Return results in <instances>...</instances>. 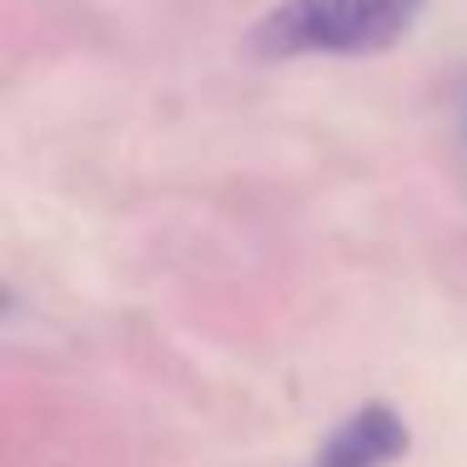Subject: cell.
Returning <instances> with one entry per match:
<instances>
[{
    "mask_svg": "<svg viewBox=\"0 0 467 467\" xmlns=\"http://www.w3.org/2000/svg\"><path fill=\"white\" fill-rule=\"evenodd\" d=\"M427 0H282L252 31L256 56L296 61V56H377L392 51Z\"/></svg>",
    "mask_w": 467,
    "mask_h": 467,
    "instance_id": "6da1fadb",
    "label": "cell"
},
{
    "mask_svg": "<svg viewBox=\"0 0 467 467\" xmlns=\"http://www.w3.org/2000/svg\"><path fill=\"white\" fill-rule=\"evenodd\" d=\"M407 422L387 402H367L327 437V447L317 452L312 467H387L397 457H407Z\"/></svg>",
    "mask_w": 467,
    "mask_h": 467,
    "instance_id": "7a4b0ae2",
    "label": "cell"
}]
</instances>
